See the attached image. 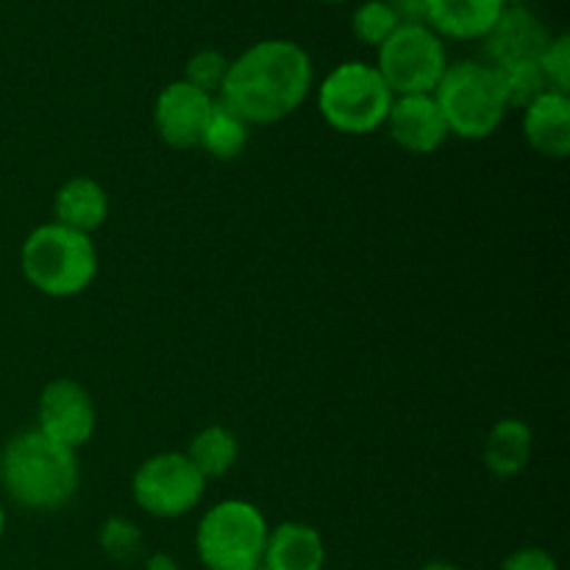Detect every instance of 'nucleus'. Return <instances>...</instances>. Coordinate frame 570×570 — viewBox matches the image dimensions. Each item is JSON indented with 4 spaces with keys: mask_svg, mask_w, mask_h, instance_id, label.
I'll use <instances>...</instances> for the list:
<instances>
[{
    "mask_svg": "<svg viewBox=\"0 0 570 570\" xmlns=\"http://www.w3.org/2000/svg\"><path fill=\"white\" fill-rule=\"evenodd\" d=\"M315 89V65L293 39H262L228 65L220 100L248 126H273L304 106Z\"/></svg>",
    "mask_w": 570,
    "mask_h": 570,
    "instance_id": "nucleus-1",
    "label": "nucleus"
},
{
    "mask_svg": "<svg viewBox=\"0 0 570 570\" xmlns=\"http://www.w3.org/2000/svg\"><path fill=\"white\" fill-rule=\"evenodd\" d=\"M78 451L53 443L39 429L9 438L0 451V488L22 510H65L78 493Z\"/></svg>",
    "mask_w": 570,
    "mask_h": 570,
    "instance_id": "nucleus-2",
    "label": "nucleus"
},
{
    "mask_svg": "<svg viewBox=\"0 0 570 570\" xmlns=\"http://www.w3.org/2000/svg\"><path fill=\"white\" fill-rule=\"evenodd\" d=\"M26 282L48 298H76L98 276V248L92 237L59 223L33 228L20 248Z\"/></svg>",
    "mask_w": 570,
    "mask_h": 570,
    "instance_id": "nucleus-3",
    "label": "nucleus"
},
{
    "mask_svg": "<svg viewBox=\"0 0 570 570\" xmlns=\"http://www.w3.org/2000/svg\"><path fill=\"white\" fill-rule=\"evenodd\" d=\"M451 137L479 142L493 137L507 117L499 72L482 59L449 61V70L434 89Z\"/></svg>",
    "mask_w": 570,
    "mask_h": 570,
    "instance_id": "nucleus-4",
    "label": "nucleus"
},
{
    "mask_svg": "<svg viewBox=\"0 0 570 570\" xmlns=\"http://www.w3.org/2000/svg\"><path fill=\"white\" fill-rule=\"evenodd\" d=\"M317 111L334 131L348 137L384 128L395 95L371 61H343L317 83Z\"/></svg>",
    "mask_w": 570,
    "mask_h": 570,
    "instance_id": "nucleus-5",
    "label": "nucleus"
},
{
    "mask_svg": "<svg viewBox=\"0 0 570 570\" xmlns=\"http://www.w3.org/2000/svg\"><path fill=\"white\" fill-rule=\"evenodd\" d=\"M267 518L245 499L217 501L200 515L195 551L206 570H250L262 566L267 546Z\"/></svg>",
    "mask_w": 570,
    "mask_h": 570,
    "instance_id": "nucleus-6",
    "label": "nucleus"
},
{
    "mask_svg": "<svg viewBox=\"0 0 570 570\" xmlns=\"http://www.w3.org/2000/svg\"><path fill=\"white\" fill-rule=\"evenodd\" d=\"M379 76L399 95H434L440 78L449 70L445 42L426 22H401L384 45L376 48Z\"/></svg>",
    "mask_w": 570,
    "mask_h": 570,
    "instance_id": "nucleus-7",
    "label": "nucleus"
},
{
    "mask_svg": "<svg viewBox=\"0 0 570 570\" xmlns=\"http://www.w3.org/2000/svg\"><path fill=\"white\" fill-rule=\"evenodd\" d=\"M206 484L184 451H161L134 471L131 499L150 518L176 521L204 501Z\"/></svg>",
    "mask_w": 570,
    "mask_h": 570,
    "instance_id": "nucleus-8",
    "label": "nucleus"
},
{
    "mask_svg": "<svg viewBox=\"0 0 570 570\" xmlns=\"http://www.w3.org/2000/svg\"><path fill=\"white\" fill-rule=\"evenodd\" d=\"M98 412L89 390L76 379H53L42 387L37 401V426L53 443L78 451L92 440Z\"/></svg>",
    "mask_w": 570,
    "mask_h": 570,
    "instance_id": "nucleus-9",
    "label": "nucleus"
},
{
    "mask_svg": "<svg viewBox=\"0 0 570 570\" xmlns=\"http://www.w3.org/2000/svg\"><path fill=\"white\" fill-rule=\"evenodd\" d=\"M215 100L184 78L167 83L154 104V126L161 142L176 150L198 148Z\"/></svg>",
    "mask_w": 570,
    "mask_h": 570,
    "instance_id": "nucleus-10",
    "label": "nucleus"
},
{
    "mask_svg": "<svg viewBox=\"0 0 570 570\" xmlns=\"http://www.w3.org/2000/svg\"><path fill=\"white\" fill-rule=\"evenodd\" d=\"M384 128L401 150L415 156L438 154L451 137L449 122H445L434 95H399V98H393Z\"/></svg>",
    "mask_w": 570,
    "mask_h": 570,
    "instance_id": "nucleus-11",
    "label": "nucleus"
},
{
    "mask_svg": "<svg viewBox=\"0 0 570 570\" xmlns=\"http://www.w3.org/2000/svg\"><path fill=\"white\" fill-rule=\"evenodd\" d=\"M549 39V28L532 9L523 3H510L482 39L484 56H488L484 61L493 67L510 65V61H538Z\"/></svg>",
    "mask_w": 570,
    "mask_h": 570,
    "instance_id": "nucleus-12",
    "label": "nucleus"
},
{
    "mask_svg": "<svg viewBox=\"0 0 570 570\" xmlns=\"http://www.w3.org/2000/svg\"><path fill=\"white\" fill-rule=\"evenodd\" d=\"M523 139L529 148L543 159L562 161L570 154V95L549 92L540 95L534 104L523 109Z\"/></svg>",
    "mask_w": 570,
    "mask_h": 570,
    "instance_id": "nucleus-13",
    "label": "nucleus"
},
{
    "mask_svg": "<svg viewBox=\"0 0 570 570\" xmlns=\"http://www.w3.org/2000/svg\"><path fill=\"white\" fill-rule=\"evenodd\" d=\"M507 0H429L426 26L440 39H484L504 11Z\"/></svg>",
    "mask_w": 570,
    "mask_h": 570,
    "instance_id": "nucleus-14",
    "label": "nucleus"
},
{
    "mask_svg": "<svg viewBox=\"0 0 570 570\" xmlns=\"http://www.w3.org/2000/svg\"><path fill=\"white\" fill-rule=\"evenodd\" d=\"M265 570H326V543L315 527L301 521L278 523L267 532Z\"/></svg>",
    "mask_w": 570,
    "mask_h": 570,
    "instance_id": "nucleus-15",
    "label": "nucleus"
},
{
    "mask_svg": "<svg viewBox=\"0 0 570 570\" xmlns=\"http://www.w3.org/2000/svg\"><path fill=\"white\" fill-rule=\"evenodd\" d=\"M109 217V193L92 176H72L56 189L53 223L92 237Z\"/></svg>",
    "mask_w": 570,
    "mask_h": 570,
    "instance_id": "nucleus-16",
    "label": "nucleus"
},
{
    "mask_svg": "<svg viewBox=\"0 0 570 570\" xmlns=\"http://www.w3.org/2000/svg\"><path fill=\"white\" fill-rule=\"evenodd\" d=\"M534 434L518 417H504L495 423L484 440V465L493 476L512 479L518 473L527 471L529 460H532Z\"/></svg>",
    "mask_w": 570,
    "mask_h": 570,
    "instance_id": "nucleus-17",
    "label": "nucleus"
},
{
    "mask_svg": "<svg viewBox=\"0 0 570 570\" xmlns=\"http://www.w3.org/2000/svg\"><path fill=\"white\" fill-rule=\"evenodd\" d=\"M184 454L189 456V462L198 468V473L206 479V482H212V479H223L234 465H237V456H239L237 434H234L228 426L212 423V426H204L193 440H189Z\"/></svg>",
    "mask_w": 570,
    "mask_h": 570,
    "instance_id": "nucleus-18",
    "label": "nucleus"
},
{
    "mask_svg": "<svg viewBox=\"0 0 570 570\" xmlns=\"http://www.w3.org/2000/svg\"><path fill=\"white\" fill-rule=\"evenodd\" d=\"M250 139V126L243 120V117L234 115L232 109L215 100L209 111V120H206L204 134H200L198 148H204L206 154L215 156L220 161H232L248 148Z\"/></svg>",
    "mask_w": 570,
    "mask_h": 570,
    "instance_id": "nucleus-19",
    "label": "nucleus"
},
{
    "mask_svg": "<svg viewBox=\"0 0 570 570\" xmlns=\"http://www.w3.org/2000/svg\"><path fill=\"white\" fill-rule=\"evenodd\" d=\"M495 72H499L507 109L523 111L529 104H534L540 95L549 92V83H546L543 70H540L538 61H510V65L495 67Z\"/></svg>",
    "mask_w": 570,
    "mask_h": 570,
    "instance_id": "nucleus-20",
    "label": "nucleus"
},
{
    "mask_svg": "<svg viewBox=\"0 0 570 570\" xmlns=\"http://www.w3.org/2000/svg\"><path fill=\"white\" fill-rule=\"evenodd\" d=\"M399 17L390 9L387 0H365L354 9L351 14V31L367 48H379L384 45V39L399 28Z\"/></svg>",
    "mask_w": 570,
    "mask_h": 570,
    "instance_id": "nucleus-21",
    "label": "nucleus"
},
{
    "mask_svg": "<svg viewBox=\"0 0 570 570\" xmlns=\"http://www.w3.org/2000/svg\"><path fill=\"white\" fill-rule=\"evenodd\" d=\"M228 65H232V59H228L226 53H220V50L215 48L198 50V53H193L187 59V67H184V81L193 83V87L200 89V92L217 98L223 89V81H226L228 76Z\"/></svg>",
    "mask_w": 570,
    "mask_h": 570,
    "instance_id": "nucleus-22",
    "label": "nucleus"
},
{
    "mask_svg": "<svg viewBox=\"0 0 570 570\" xmlns=\"http://www.w3.org/2000/svg\"><path fill=\"white\" fill-rule=\"evenodd\" d=\"M100 549L117 562H131L142 551V532L128 518H109L100 527Z\"/></svg>",
    "mask_w": 570,
    "mask_h": 570,
    "instance_id": "nucleus-23",
    "label": "nucleus"
},
{
    "mask_svg": "<svg viewBox=\"0 0 570 570\" xmlns=\"http://www.w3.org/2000/svg\"><path fill=\"white\" fill-rule=\"evenodd\" d=\"M538 65L543 70L546 83L554 92L570 95V37L568 33H557L549 39L543 53L538 56Z\"/></svg>",
    "mask_w": 570,
    "mask_h": 570,
    "instance_id": "nucleus-24",
    "label": "nucleus"
},
{
    "mask_svg": "<svg viewBox=\"0 0 570 570\" xmlns=\"http://www.w3.org/2000/svg\"><path fill=\"white\" fill-rule=\"evenodd\" d=\"M501 570H560L554 557L549 554L540 546H523V549L512 551L504 562H501Z\"/></svg>",
    "mask_w": 570,
    "mask_h": 570,
    "instance_id": "nucleus-25",
    "label": "nucleus"
},
{
    "mask_svg": "<svg viewBox=\"0 0 570 570\" xmlns=\"http://www.w3.org/2000/svg\"><path fill=\"white\" fill-rule=\"evenodd\" d=\"M399 22H426L429 0H387Z\"/></svg>",
    "mask_w": 570,
    "mask_h": 570,
    "instance_id": "nucleus-26",
    "label": "nucleus"
},
{
    "mask_svg": "<svg viewBox=\"0 0 570 570\" xmlns=\"http://www.w3.org/2000/svg\"><path fill=\"white\" fill-rule=\"evenodd\" d=\"M145 570H181V566H178L176 557L165 554V551H156V554H150L148 562H145Z\"/></svg>",
    "mask_w": 570,
    "mask_h": 570,
    "instance_id": "nucleus-27",
    "label": "nucleus"
},
{
    "mask_svg": "<svg viewBox=\"0 0 570 570\" xmlns=\"http://www.w3.org/2000/svg\"><path fill=\"white\" fill-rule=\"evenodd\" d=\"M421 570H462V568L451 566V562H429V566H423Z\"/></svg>",
    "mask_w": 570,
    "mask_h": 570,
    "instance_id": "nucleus-28",
    "label": "nucleus"
},
{
    "mask_svg": "<svg viewBox=\"0 0 570 570\" xmlns=\"http://www.w3.org/2000/svg\"><path fill=\"white\" fill-rule=\"evenodd\" d=\"M6 532V510H3V501H0V538Z\"/></svg>",
    "mask_w": 570,
    "mask_h": 570,
    "instance_id": "nucleus-29",
    "label": "nucleus"
},
{
    "mask_svg": "<svg viewBox=\"0 0 570 570\" xmlns=\"http://www.w3.org/2000/svg\"><path fill=\"white\" fill-rule=\"evenodd\" d=\"M317 3H332V6H337V3H345V0H317Z\"/></svg>",
    "mask_w": 570,
    "mask_h": 570,
    "instance_id": "nucleus-30",
    "label": "nucleus"
},
{
    "mask_svg": "<svg viewBox=\"0 0 570 570\" xmlns=\"http://www.w3.org/2000/svg\"><path fill=\"white\" fill-rule=\"evenodd\" d=\"M510 3H523V0H507V6H510Z\"/></svg>",
    "mask_w": 570,
    "mask_h": 570,
    "instance_id": "nucleus-31",
    "label": "nucleus"
},
{
    "mask_svg": "<svg viewBox=\"0 0 570 570\" xmlns=\"http://www.w3.org/2000/svg\"><path fill=\"white\" fill-rule=\"evenodd\" d=\"M250 570H265V568H262V566H259V568H250Z\"/></svg>",
    "mask_w": 570,
    "mask_h": 570,
    "instance_id": "nucleus-32",
    "label": "nucleus"
}]
</instances>
